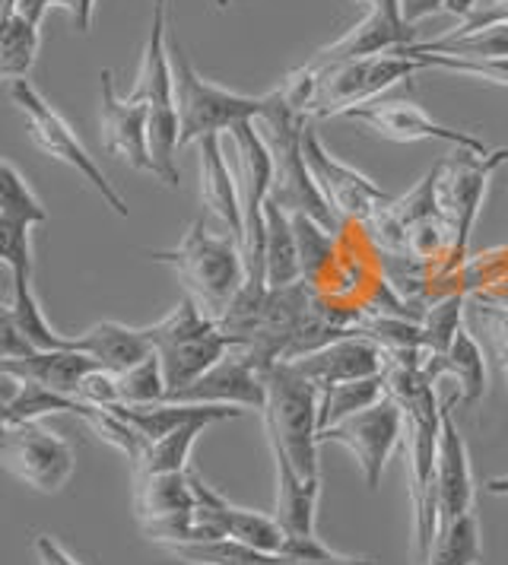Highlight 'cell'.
Listing matches in <instances>:
<instances>
[{"mask_svg": "<svg viewBox=\"0 0 508 565\" xmlns=\"http://www.w3.org/2000/svg\"><path fill=\"white\" fill-rule=\"evenodd\" d=\"M343 118L350 121H362L372 130H379L381 137L394 140V143H416V140H442L452 143L457 150H470V153H489V147L480 137L467 134V130H455L432 121L430 115L416 103H404V99H372L366 105H356L350 111H343Z\"/></svg>", "mask_w": 508, "mask_h": 565, "instance_id": "15", "label": "cell"}, {"mask_svg": "<svg viewBox=\"0 0 508 565\" xmlns=\"http://www.w3.org/2000/svg\"><path fill=\"white\" fill-rule=\"evenodd\" d=\"M93 369H99V365L76 350H35L29 356L0 362L3 375L25 382V385H42L57 394H71V397Z\"/></svg>", "mask_w": 508, "mask_h": 565, "instance_id": "20", "label": "cell"}, {"mask_svg": "<svg viewBox=\"0 0 508 565\" xmlns=\"http://www.w3.org/2000/svg\"><path fill=\"white\" fill-rule=\"evenodd\" d=\"M489 492H493V495H508V477L489 480Z\"/></svg>", "mask_w": 508, "mask_h": 565, "instance_id": "47", "label": "cell"}, {"mask_svg": "<svg viewBox=\"0 0 508 565\" xmlns=\"http://www.w3.org/2000/svg\"><path fill=\"white\" fill-rule=\"evenodd\" d=\"M406 57L420 54H455V57H508V23L474 29V32H448L435 42H413L398 49Z\"/></svg>", "mask_w": 508, "mask_h": 565, "instance_id": "27", "label": "cell"}, {"mask_svg": "<svg viewBox=\"0 0 508 565\" xmlns=\"http://www.w3.org/2000/svg\"><path fill=\"white\" fill-rule=\"evenodd\" d=\"M293 230H296L299 257H303V277L311 282V277L321 270V264L330 257V248H334V232L325 230L321 223H315L311 216H303V213H296V216H293Z\"/></svg>", "mask_w": 508, "mask_h": 565, "instance_id": "38", "label": "cell"}, {"mask_svg": "<svg viewBox=\"0 0 508 565\" xmlns=\"http://www.w3.org/2000/svg\"><path fill=\"white\" fill-rule=\"evenodd\" d=\"M10 99L25 115V125H29V137L32 143L51 159L71 166L76 175L83 181H89V188L99 194L105 204L112 206L118 216H127V201L112 188V181L105 179V172L99 169V162L86 153L83 140L76 137V130L67 125V118L54 108V105L29 83V79H13L10 83Z\"/></svg>", "mask_w": 508, "mask_h": 565, "instance_id": "9", "label": "cell"}, {"mask_svg": "<svg viewBox=\"0 0 508 565\" xmlns=\"http://www.w3.org/2000/svg\"><path fill=\"white\" fill-rule=\"evenodd\" d=\"M274 467H277V518L286 534H315V509L321 480H303L296 467L289 463L283 448H274Z\"/></svg>", "mask_w": 508, "mask_h": 565, "instance_id": "24", "label": "cell"}, {"mask_svg": "<svg viewBox=\"0 0 508 565\" xmlns=\"http://www.w3.org/2000/svg\"><path fill=\"white\" fill-rule=\"evenodd\" d=\"M152 260L172 267L184 286V296H191L210 318H220L245 286L242 245L232 235H213L203 216L188 226L176 248L152 252Z\"/></svg>", "mask_w": 508, "mask_h": 565, "instance_id": "3", "label": "cell"}, {"mask_svg": "<svg viewBox=\"0 0 508 565\" xmlns=\"http://www.w3.org/2000/svg\"><path fill=\"white\" fill-rule=\"evenodd\" d=\"M0 267L13 277H32V223L0 213Z\"/></svg>", "mask_w": 508, "mask_h": 565, "instance_id": "35", "label": "cell"}, {"mask_svg": "<svg viewBox=\"0 0 508 565\" xmlns=\"http://www.w3.org/2000/svg\"><path fill=\"white\" fill-rule=\"evenodd\" d=\"M381 397H384V372L328 387V391L318 394V426L330 429V426L350 419L356 413L369 411L372 404H379Z\"/></svg>", "mask_w": 508, "mask_h": 565, "instance_id": "29", "label": "cell"}, {"mask_svg": "<svg viewBox=\"0 0 508 565\" xmlns=\"http://www.w3.org/2000/svg\"><path fill=\"white\" fill-rule=\"evenodd\" d=\"M51 7H61V10H67L71 13V20H74V26L86 35L89 26H93V10H96V0H17V10L29 17V20H35V23H42V17L49 13Z\"/></svg>", "mask_w": 508, "mask_h": 565, "instance_id": "39", "label": "cell"}, {"mask_svg": "<svg viewBox=\"0 0 508 565\" xmlns=\"http://www.w3.org/2000/svg\"><path fill=\"white\" fill-rule=\"evenodd\" d=\"M144 331L150 337L152 353L162 362V379L169 391L191 385L232 350V340L223 334L220 321L203 315L191 296H184L162 321Z\"/></svg>", "mask_w": 508, "mask_h": 565, "instance_id": "5", "label": "cell"}, {"mask_svg": "<svg viewBox=\"0 0 508 565\" xmlns=\"http://www.w3.org/2000/svg\"><path fill=\"white\" fill-rule=\"evenodd\" d=\"M401 436H404V411L394 397L384 394L369 411L356 413V416L330 426V429H321L318 441H340L343 448H350L359 461L366 487L379 489L381 473H384L388 458H391Z\"/></svg>", "mask_w": 508, "mask_h": 565, "instance_id": "12", "label": "cell"}, {"mask_svg": "<svg viewBox=\"0 0 508 565\" xmlns=\"http://www.w3.org/2000/svg\"><path fill=\"white\" fill-rule=\"evenodd\" d=\"M423 372L432 382L438 375H452L457 382V401H464L467 407H477L486 394V360H483L480 343L467 328H461L457 337L452 340L448 353L442 356H426Z\"/></svg>", "mask_w": 508, "mask_h": 565, "instance_id": "23", "label": "cell"}, {"mask_svg": "<svg viewBox=\"0 0 508 565\" xmlns=\"http://www.w3.org/2000/svg\"><path fill=\"white\" fill-rule=\"evenodd\" d=\"M506 159L508 150H489V153L457 150L442 166H435V201H438L445 232L452 238V257L445 270L461 267V260L467 255V242H470V232L486 198V184L499 166H506Z\"/></svg>", "mask_w": 508, "mask_h": 565, "instance_id": "8", "label": "cell"}, {"mask_svg": "<svg viewBox=\"0 0 508 565\" xmlns=\"http://www.w3.org/2000/svg\"><path fill=\"white\" fill-rule=\"evenodd\" d=\"M39 26L17 10V0H0V79H25L39 57Z\"/></svg>", "mask_w": 508, "mask_h": 565, "instance_id": "26", "label": "cell"}, {"mask_svg": "<svg viewBox=\"0 0 508 565\" xmlns=\"http://www.w3.org/2000/svg\"><path fill=\"white\" fill-rule=\"evenodd\" d=\"M74 416H80V419H83V423H86V426H89V429H93L105 445L118 448L130 463L140 461V458H144V451L150 448V438L140 436V433L127 423L125 416H118L112 407H93V404L74 401Z\"/></svg>", "mask_w": 508, "mask_h": 565, "instance_id": "31", "label": "cell"}, {"mask_svg": "<svg viewBox=\"0 0 508 565\" xmlns=\"http://www.w3.org/2000/svg\"><path fill=\"white\" fill-rule=\"evenodd\" d=\"M279 556L299 559V563H330V559H340L315 534H286L283 546H279Z\"/></svg>", "mask_w": 508, "mask_h": 565, "instance_id": "41", "label": "cell"}, {"mask_svg": "<svg viewBox=\"0 0 508 565\" xmlns=\"http://www.w3.org/2000/svg\"><path fill=\"white\" fill-rule=\"evenodd\" d=\"M289 565H375L372 559H347V556H340V559H330V563H299V559H289Z\"/></svg>", "mask_w": 508, "mask_h": 565, "instance_id": "46", "label": "cell"}, {"mask_svg": "<svg viewBox=\"0 0 508 565\" xmlns=\"http://www.w3.org/2000/svg\"><path fill=\"white\" fill-rule=\"evenodd\" d=\"M483 559V527L480 514L467 512L438 524L435 540L423 565H477Z\"/></svg>", "mask_w": 508, "mask_h": 565, "instance_id": "28", "label": "cell"}, {"mask_svg": "<svg viewBox=\"0 0 508 565\" xmlns=\"http://www.w3.org/2000/svg\"><path fill=\"white\" fill-rule=\"evenodd\" d=\"M0 429H3V423H0Z\"/></svg>", "mask_w": 508, "mask_h": 565, "instance_id": "51", "label": "cell"}, {"mask_svg": "<svg viewBox=\"0 0 508 565\" xmlns=\"http://www.w3.org/2000/svg\"><path fill=\"white\" fill-rule=\"evenodd\" d=\"M201 147V201L207 213H213L216 220L226 223L229 235L242 245V201H239V184L229 169L226 156H223V140L220 134H210L198 140Z\"/></svg>", "mask_w": 508, "mask_h": 565, "instance_id": "21", "label": "cell"}, {"mask_svg": "<svg viewBox=\"0 0 508 565\" xmlns=\"http://www.w3.org/2000/svg\"><path fill=\"white\" fill-rule=\"evenodd\" d=\"M303 153L318 191L325 194V201L340 220H366L369 223L381 206L391 201L384 188H379L375 181L366 179L353 166H347L343 159L330 153L325 140L318 137V130H311V125H305L303 130Z\"/></svg>", "mask_w": 508, "mask_h": 565, "instance_id": "11", "label": "cell"}, {"mask_svg": "<svg viewBox=\"0 0 508 565\" xmlns=\"http://www.w3.org/2000/svg\"><path fill=\"white\" fill-rule=\"evenodd\" d=\"M461 309H464V296H448V299L435 302V306L426 311V318L420 321V328H423V347H426L430 356L448 353L452 340H455L457 331L464 328V324H461Z\"/></svg>", "mask_w": 508, "mask_h": 565, "instance_id": "36", "label": "cell"}, {"mask_svg": "<svg viewBox=\"0 0 508 565\" xmlns=\"http://www.w3.org/2000/svg\"><path fill=\"white\" fill-rule=\"evenodd\" d=\"M10 309L17 315L20 328H23L25 340L35 347V350H67V337H61L42 315V306L32 292V277H13L10 280Z\"/></svg>", "mask_w": 508, "mask_h": 565, "instance_id": "32", "label": "cell"}, {"mask_svg": "<svg viewBox=\"0 0 508 565\" xmlns=\"http://www.w3.org/2000/svg\"><path fill=\"white\" fill-rule=\"evenodd\" d=\"M162 401L172 404H223V407H242V411H264L267 404V387L261 372L254 369V362L232 347L223 360L213 369H207L201 379H194L191 385L169 391Z\"/></svg>", "mask_w": 508, "mask_h": 565, "instance_id": "14", "label": "cell"}, {"mask_svg": "<svg viewBox=\"0 0 508 565\" xmlns=\"http://www.w3.org/2000/svg\"><path fill=\"white\" fill-rule=\"evenodd\" d=\"M35 553H39V563L42 565H80L74 556H71L57 540L49 537V534L35 537Z\"/></svg>", "mask_w": 508, "mask_h": 565, "instance_id": "45", "label": "cell"}, {"mask_svg": "<svg viewBox=\"0 0 508 565\" xmlns=\"http://www.w3.org/2000/svg\"><path fill=\"white\" fill-rule=\"evenodd\" d=\"M115 375H118V404H127V407L159 404L169 391L166 379H162V362L156 353L130 365L127 372H115Z\"/></svg>", "mask_w": 508, "mask_h": 565, "instance_id": "34", "label": "cell"}, {"mask_svg": "<svg viewBox=\"0 0 508 565\" xmlns=\"http://www.w3.org/2000/svg\"><path fill=\"white\" fill-rule=\"evenodd\" d=\"M29 353H35V347L25 340L23 328H20L13 309L10 306H0V362L29 356Z\"/></svg>", "mask_w": 508, "mask_h": 565, "instance_id": "42", "label": "cell"}, {"mask_svg": "<svg viewBox=\"0 0 508 565\" xmlns=\"http://www.w3.org/2000/svg\"><path fill=\"white\" fill-rule=\"evenodd\" d=\"M480 321L493 331L496 343L502 347V353H508V309L506 306H480L477 309Z\"/></svg>", "mask_w": 508, "mask_h": 565, "instance_id": "44", "label": "cell"}, {"mask_svg": "<svg viewBox=\"0 0 508 565\" xmlns=\"http://www.w3.org/2000/svg\"><path fill=\"white\" fill-rule=\"evenodd\" d=\"M0 213L3 216H17V220H25L32 226L45 223L49 213L39 201V194L32 191V184L25 181V175L0 156Z\"/></svg>", "mask_w": 508, "mask_h": 565, "instance_id": "33", "label": "cell"}, {"mask_svg": "<svg viewBox=\"0 0 508 565\" xmlns=\"http://www.w3.org/2000/svg\"><path fill=\"white\" fill-rule=\"evenodd\" d=\"M493 23H508V0H489L486 7H477L455 32H474V29L493 26Z\"/></svg>", "mask_w": 508, "mask_h": 565, "instance_id": "43", "label": "cell"}, {"mask_svg": "<svg viewBox=\"0 0 508 565\" xmlns=\"http://www.w3.org/2000/svg\"><path fill=\"white\" fill-rule=\"evenodd\" d=\"M0 461L25 487L51 495L74 477L76 458L67 438L42 429L39 423H20L0 429Z\"/></svg>", "mask_w": 508, "mask_h": 565, "instance_id": "10", "label": "cell"}, {"mask_svg": "<svg viewBox=\"0 0 508 565\" xmlns=\"http://www.w3.org/2000/svg\"><path fill=\"white\" fill-rule=\"evenodd\" d=\"M455 404H442L438 426V458H435V489H438V524H448L461 514L474 512V473L467 458V441L457 433Z\"/></svg>", "mask_w": 508, "mask_h": 565, "instance_id": "17", "label": "cell"}, {"mask_svg": "<svg viewBox=\"0 0 508 565\" xmlns=\"http://www.w3.org/2000/svg\"><path fill=\"white\" fill-rule=\"evenodd\" d=\"M207 426H213V423L210 419H191V423L178 426L176 433L150 441V448L144 451L140 461L134 463V470L137 473H181V470H188L191 448Z\"/></svg>", "mask_w": 508, "mask_h": 565, "instance_id": "30", "label": "cell"}, {"mask_svg": "<svg viewBox=\"0 0 508 565\" xmlns=\"http://www.w3.org/2000/svg\"><path fill=\"white\" fill-rule=\"evenodd\" d=\"M303 379H308L311 385L321 391H328L334 385H343V382H356V379H369V375H381L384 372V350H381L375 340L369 337L353 334L340 337L328 347L299 356V360L289 362Z\"/></svg>", "mask_w": 508, "mask_h": 565, "instance_id": "16", "label": "cell"}, {"mask_svg": "<svg viewBox=\"0 0 508 565\" xmlns=\"http://www.w3.org/2000/svg\"><path fill=\"white\" fill-rule=\"evenodd\" d=\"M169 54H172V74H176L178 150L188 143H198L210 134L232 130L242 121H257L264 115V103H267L264 96H242V93H232L203 79L181 49V42L172 35V29H169Z\"/></svg>", "mask_w": 508, "mask_h": 565, "instance_id": "6", "label": "cell"}, {"mask_svg": "<svg viewBox=\"0 0 508 565\" xmlns=\"http://www.w3.org/2000/svg\"><path fill=\"white\" fill-rule=\"evenodd\" d=\"M67 350H76L108 372H127L152 353L144 328H127L121 321H99L80 337H67Z\"/></svg>", "mask_w": 508, "mask_h": 565, "instance_id": "19", "label": "cell"}, {"mask_svg": "<svg viewBox=\"0 0 508 565\" xmlns=\"http://www.w3.org/2000/svg\"><path fill=\"white\" fill-rule=\"evenodd\" d=\"M127 99L147 105L150 111V153L159 166V181L178 188V105H176V74H172V54H169V17L166 10L152 7V26L140 74Z\"/></svg>", "mask_w": 508, "mask_h": 565, "instance_id": "7", "label": "cell"}, {"mask_svg": "<svg viewBox=\"0 0 508 565\" xmlns=\"http://www.w3.org/2000/svg\"><path fill=\"white\" fill-rule=\"evenodd\" d=\"M416 71H423V64L416 57H406L398 49H391V52L337 64L321 74L299 67L283 79L279 89H283L286 103L305 118H330V115L350 111L356 105L372 103L388 86L413 77Z\"/></svg>", "mask_w": 508, "mask_h": 565, "instance_id": "1", "label": "cell"}, {"mask_svg": "<svg viewBox=\"0 0 508 565\" xmlns=\"http://www.w3.org/2000/svg\"><path fill=\"white\" fill-rule=\"evenodd\" d=\"M102 147L118 159H125L130 169L147 172L159 179V166L150 153V111L137 99H121L115 93L112 71H102V108H99Z\"/></svg>", "mask_w": 508, "mask_h": 565, "instance_id": "13", "label": "cell"}, {"mask_svg": "<svg viewBox=\"0 0 508 565\" xmlns=\"http://www.w3.org/2000/svg\"><path fill=\"white\" fill-rule=\"evenodd\" d=\"M76 401L93 404V407H115L118 404V375L108 369H93L74 394Z\"/></svg>", "mask_w": 508, "mask_h": 565, "instance_id": "40", "label": "cell"}, {"mask_svg": "<svg viewBox=\"0 0 508 565\" xmlns=\"http://www.w3.org/2000/svg\"><path fill=\"white\" fill-rule=\"evenodd\" d=\"M216 7H220V10H226V7H229V0H216Z\"/></svg>", "mask_w": 508, "mask_h": 565, "instance_id": "49", "label": "cell"}, {"mask_svg": "<svg viewBox=\"0 0 508 565\" xmlns=\"http://www.w3.org/2000/svg\"><path fill=\"white\" fill-rule=\"evenodd\" d=\"M502 369H506V375H508V353H502Z\"/></svg>", "mask_w": 508, "mask_h": 565, "instance_id": "50", "label": "cell"}, {"mask_svg": "<svg viewBox=\"0 0 508 565\" xmlns=\"http://www.w3.org/2000/svg\"><path fill=\"white\" fill-rule=\"evenodd\" d=\"M261 379L267 387V404L261 411L267 441L286 451L303 480H318V387L289 362H274Z\"/></svg>", "mask_w": 508, "mask_h": 565, "instance_id": "4", "label": "cell"}, {"mask_svg": "<svg viewBox=\"0 0 508 565\" xmlns=\"http://www.w3.org/2000/svg\"><path fill=\"white\" fill-rule=\"evenodd\" d=\"M404 45H413V29L388 20L379 10H369V13H366L353 29H347L337 42H330L328 49L311 54V61L303 64V67L305 71H311V74H321V71H330V67L347 64V61H356V57H369V54L404 49Z\"/></svg>", "mask_w": 508, "mask_h": 565, "instance_id": "18", "label": "cell"}, {"mask_svg": "<svg viewBox=\"0 0 508 565\" xmlns=\"http://www.w3.org/2000/svg\"><path fill=\"white\" fill-rule=\"evenodd\" d=\"M134 509L140 527L162 524L194 512V492L188 470L181 473H137L134 477Z\"/></svg>", "mask_w": 508, "mask_h": 565, "instance_id": "22", "label": "cell"}, {"mask_svg": "<svg viewBox=\"0 0 508 565\" xmlns=\"http://www.w3.org/2000/svg\"><path fill=\"white\" fill-rule=\"evenodd\" d=\"M423 67H438L464 77L486 79L496 86H508V57H455V54H420Z\"/></svg>", "mask_w": 508, "mask_h": 565, "instance_id": "37", "label": "cell"}, {"mask_svg": "<svg viewBox=\"0 0 508 565\" xmlns=\"http://www.w3.org/2000/svg\"><path fill=\"white\" fill-rule=\"evenodd\" d=\"M264 115L254 121V128L261 130L264 143L271 147L274 156V181H271V201L286 210L289 216L303 213L311 216L315 223H321L325 230H340V216L330 210L325 194L318 191V184L311 179V169L305 162L303 153V130L308 118L299 115L293 105L286 103L283 89H274L264 96Z\"/></svg>", "mask_w": 508, "mask_h": 565, "instance_id": "2", "label": "cell"}, {"mask_svg": "<svg viewBox=\"0 0 508 565\" xmlns=\"http://www.w3.org/2000/svg\"><path fill=\"white\" fill-rule=\"evenodd\" d=\"M152 7L156 10H169V0H152Z\"/></svg>", "mask_w": 508, "mask_h": 565, "instance_id": "48", "label": "cell"}, {"mask_svg": "<svg viewBox=\"0 0 508 565\" xmlns=\"http://www.w3.org/2000/svg\"><path fill=\"white\" fill-rule=\"evenodd\" d=\"M264 223H267V235H264V277H267V286L279 289V286H293V282L305 280L293 216L267 198Z\"/></svg>", "mask_w": 508, "mask_h": 565, "instance_id": "25", "label": "cell"}]
</instances>
